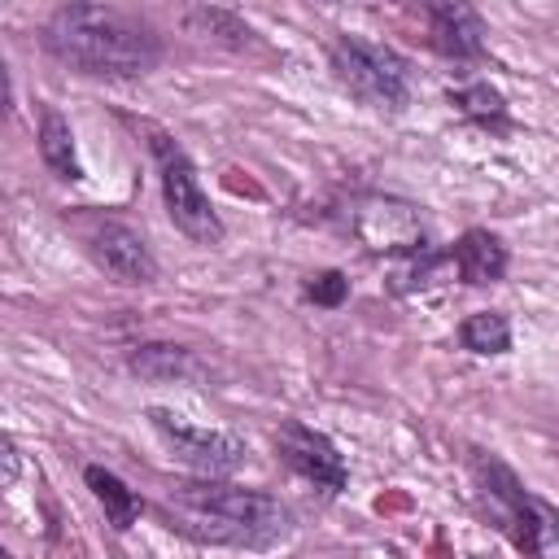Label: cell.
I'll use <instances>...</instances> for the list:
<instances>
[{"label":"cell","mask_w":559,"mask_h":559,"mask_svg":"<svg viewBox=\"0 0 559 559\" xmlns=\"http://www.w3.org/2000/svg\"><path fill=\"white\" fill-rule=\"evenodd\" d=\"M48 52L83 74H148L162 44L148 22L114 4H66L48 22Z\"/></svg>","instance_id":"cell-1"},{"label":"cell","mask_w":559,"mask_h":559,"mask_svg":"<svg viewBox=\"0 0 559 559\" xmlns=\"http://www.w3.org/2000/svg\"><path fill=\"white\" fill-rule=\"evenodd\" d=\"M166 515L175 520L179 533L214 546H245V550H266L288 537L293 515L280 498L258 493V489H231V485H179L166 493Z\"/></svg>","instance_id":"cell-2"},{"label":"cell","mask_w":559,"mask_h":559,"mask_svg":"<svg viewBox=\"0 0 559 559\" xmlns=\"http://www.w3.org/2000/svg\"><path fill=\"white\" fill-rule=\"evenodd\" d=\"M472 480L493 515V524L533 559H550L559 555V511L550 502H542L537 493H528L520 485V476L493 459V454H476L472 459Z\"/></svg>","instance_id":"cell-3"},{"label":"cell","mask_w":559,"mask_h":559,"mask_svg":"<svg viewBox=\"0 0 559 559\" xmlns=\"http://www.w3.org/2000/svg\"><path fill=\"white\" fill-rule=\"evenodd\" d=\"M332 70L371 109H402L406 96H411V70H406V61L393 48L376 44V39H362V35L336 39L332 44Z\"/></svg>","instance_id":"cell-4"},{"label":"cell","mask_w":559,"mask_h":559,"mask_svg":"<svg viewBox=\"0 0 559 559\" xmlns=\"http://www.w3.org/2000/svg\"><path fill=\"white\" fill-rule=\"evenodd\" d=\"M148 148H153V162H157V175H162V197H166V210H170L175 227L183 236H192L197 245L223 240V223H218V214H214V205H210L188 153L162 131L148 135Z\"/></svg>","instance_id":"cell-5"},{"label":"cell","mask_w":559,"mask_h":559,"mask_svg":"<svg viewBox=\"0 0 559 559\" xmlns=\"http://www.w3.org/2000/svg\"><path fill=\"white\" fill-rule=\"evenodd\" d=\"M148 419H153V428L162 432V441L188 463V467H197L201 476H231L240 463H245V441L240 437H231V432H214V428H192V424H183L179 415H170V411H148Z\"/></svg>","instance_id":"cell-6"},{"label":"cell","mask_w":559,"mask_h":559,"mask_svg":"<svg viewBox=\"0 0 559 559\" xmlns=\"http://www.w3.org/2000/svg\"><path fill=\"white\" fill-rule=\"evenodd\" d=\"M354 231L371 253H424V218L415 205L393 197H371L354 214Z\"/></svg>","instance_id":"cell-7"},{"label":"cell","mask_w":559,"mask_h":559,"mask_svg":"<svg viewBox=\"0 0 559 559\" xmlns=\"http://www.w3.org/2000/svg\"><path fill=\"white\" fill-rule=\"evenodd\" d=\"M275 450H280V459H284L301 480H310L314 489H323V493H341V489H345V459H341L336 445H332L323 432H314L310 424H301V419L280 424Z\"/></svg>","instance_id":"cell-8"},{"label":"cell","mask_w":559,"mask_h":559,"mask_svg":"<svg viewBox=\"0 0 559 559\" xmlns=\"http://www.w3.org/2000/svg\"><path fill=\"white\" fill-rule=\"evenodd\" d=\"M87 249L118 284H148L157 275V262H153L148 245L122 223H96L92 236H87Z\"/></svg>","instance_id":"cell-9"},{"label":"cell","mask_w":559,"mask_h":559,"mask_svg":"<svg viewBox=\"0 0 559 559\" xmlns=\"http://www.w3.org/2000/svg\"><path fill=\"white\" fill-rule=\"evenodd\" d=\"M428 39L437 52L454 61H472L485 52V22L476 17L472 4L441 0V4H428Z\"/></svg>","instance_id":"cell-10"},{"label":"cell","mask_w":559,"mask_h":559,"mask_svg":"<svg viewBox=\"0 0 559 559\" xmlns=\"http://www.w3.org/2000/svg\"><path fill=\"white\" fill-rule=\"evenodd\" d=\"M450 262H454V271L467 284H493V280L507 275V249H502V240L489 236V231H480V227H472V231L459 236Z\"/></svg>","instance_id":"cell-11"},{"label":"cell","mask_w":559,"mask_h":559,"mask_svg":"<svg viewBox=\"0 0 559 559\" xmlns=\"http://www.w3.org/2000/svg\"><path fill=\"white\" fill-rule=\"evenodd\" d=\"M39 157L48 162L52 175H61V179H79L74 135H70V122H66L57 109H44V118H39Z\"/></svg>","instance_id":"cell-12"},{"label":"cell","mask_w":559,"mask_h":559,"mask_svg":"<svg viewBox=\"0 0 559 559\" xmlns=\"http://www.w3.org/2000/svg\"><path fill=\"white\" fill-rule=\"evenodd\" d=\"M83 476H87V489L96 493V502L105 507L109 524H114V528H131L135 515H140V498H135L114 472H105V467H87Z\"/></svg>","instance_id":"cell-13"},{"label":"cell","mask_w":559,"mask_h":559,"mask_svg":"<svg viewBox=\"0 0 559 559\" xmlns=\"http://www.w3.org/2000/svg\"><path fill=\"white\" fill-rule=\"evenodd\" d=\"M459 341H463L472 354H502V349L511 345V323H507V314H498V310H480V314H467V319H463Z\"/></svg>","instance_id":"cell-14"},{"label":"cell","mask_w":559,"mask_h":559,"mask_svg":"<svg viewBox=\"0 0 559 559\" xmlns=\"http://www.w3.org/2000/svg\"><path fill=\"white\" fill-rule=\"evenodd\" d=\"M131 371H140L148 380H170V376L192 371V354L179 345H140L131 354Z\"/></svg>","instance_id":"cell-15"},{"label":"cell","mask_w":559,"mask_h":559,"mask_svg":"<svg viewBox=\"0 0 559 559\" xmlns=\"http://www.w3.org/2000/svg\"><path fill=\"white\" fill-rule=\"evenodd\" d=\"M450 100H454L463 114H472V118H502V96H498L489 83L459 87V92H450Z\"/></svg>","instance_id":"cell-16"},{"label":"cell","mask_w":559,"mask_h":559,"mask_svg":"<svg viewBox=\"0 0 559 559\" xmlns=\"http://www.w3.org/2000/svg\"><path fill=\"white\" fill-rule=\"evenodd\" d=\"M188 17L201 22V26L214 31V35H227L231 44H245V39H249V26H245L236 13H227V9H192Z\"/></svg>","instance_id":"cell-17"},{"label":"cell","mask_w":559,"mask_h":559,"mask_svg":"<svg viewBox=\"0 0 559 559\" xmlns=\"http://www.w3.org/2000/svg\"><path fill=\"white\" fill-rule=\"evenodd\" d=\"M345 293H349V280H345L341 271H323V275H314V280L306 284V297L319 301V306H341Z\"/></svg>","instance_id":"cell-18"}]
</instances>
